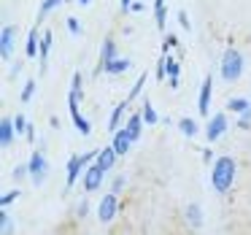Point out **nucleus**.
<instances>
[{"label": "nucleus", "instance_id": "473e14b6", "mask_svg": "<svg viewBox=\"0 0 251 235\" xmlns=\"http://www.w3.org/2000/svg\"><path fill=\"white\" fill-rule=\"evenodd\" d=\"M14 127H17V135H25V132H27V127H30V122L25 119L22 114H17V116H14Z\"/></svg>", "mask_w": 251, "mask_h": 235}, {"label": "nucleus", "instance_id": "1a4fd4ad", "mask_svg": "<svg viewBox=\"0 0 251 235\" xmlns=\"http://www.w3.org/2000/svg\"><path fill=\"white\" fill-rule=\"evenodd\" d=\"M143 111L141 108H135L132 114H127V122H125V130H127V135H130V141L132 143H138L141 141V135H143Z\"/></svg>", "mask_w": 251, "mask_h": 235}, {"label": "nucleus", "instance_id": "c756f323", "mask_svg": "<svg viewBox=\"0 0 251 235\" xmlns=\"http://www.w3.org/2000/svg\"><path fill=\"white\" fill-rule=\"evenodd\" d=\"M19 195H22V189H11V192H6V195L0 197V208H3V211H8V206L19 200Z\"/></svg>", "mask_w": 251, "mask_h": 235}, {"label": "nucleus", "instance_id": "20e7f679", "mask_svg": "<svg viewBox=\"0 0 251 235\" xmlns=\"http://www.w3.org/2000/svg\"><path fill=\"white\" fill-rule=\"evenodd\" d=\"M27 170H30V181H33L35 186L44 184L46 173H49V159H46L44 149H33V154H30V159H27Z\"/></svg>", "mask_w": 251, "mask_h": 235}, {"label": "nucleus", "instance_id": "cd10ccee", "mask_svg": "<svg viewBox=\"0 0 251 235\" xmlns=\"http://www.w3.org/2000/svg\"><path fill=\"white\" fill-rule=\"evenodd\" d=\"M35 87H38V81H35V78H27V81H25V87H22V95H19V100H22L25 105H27L30 100H33V95H35Z\"/></svg>", "mask_w": 251, "mask_h": 235}, {"label": "nucleus", "instance_id": "72a5a7b5", "mask_svg": "<svg viewBox=\"0 0 251 235\" xmlns=\"http://www.w3.org/2000/svg\"><path fill=\"white\" fill-rule=\"evenodd\" d=\"M235 127H238V130H251V108L243 111V114L238 116V125H235Z\"/></svg>", "mask_w": 251, "mask_h": 235}, {"label": "nucleus", "instance_id": "6ab92c4d", "mask_svg": "<svg viewBox=\"0 0 251 235\" xmlns=\"http://www.w3.org/2000/svg\"><path fill=\"white\" fill-rule=\"evenodd\" d=\"M130 68H132V60H130V57H116L114 62H108V65H105L103 73H108V76H122V73H127Z\"/></svg>", "mask_w": 251, "mask_h": 235}, {"label": "nucleus", "instance_id": "dca6fc26", "mask_svg": "<svg viewBox=\"0 0 251 235\" xmlns=\"http://www.w3.org/2000/svg\"><path fill=\"white\" fill-rule=\"evenodd\" d=\"M184 219H186V224H189L192 230H200L202 224H205V216H202V208L197 206V203H189V206L184 208Z\"/></svg>", "mask_w": 251, "mask_h": 235}, {"label": "nucleus", "instance_id": "4c0bfd02", "mask_svg": "<svg viewBox=\"0 0 251 235\" xmlns=\"http://www.w3.org/2000/svg\"><path fill=\"white\" fill-rule=\"evenodd\" d=\"M14 181H22L25 176H30V170H27V165H17V168H14Z\"/></svg>", "mask_w": 251, "mask_h": 235}, {"label": "nucleus", "instance_id": "c03bdc74", "mask_svg": "<svg viewBox=\"0 0 251 235\" xmlns=\"http://www.w3.org/2000/svg\"><path fill=\"white\" fill-rule=\"evenodd\" d=\"M130 11H132V14H141V11H143V3H138V0H135V3H132V8H130Z\"/></svg>", "mask_w": 251, "mask_h": 235}, {"label": "nucleus", "instance_id": "f3484780", "mask_svg": "<svg viewBox=\"0 0 251 235\" xmlns=\"http://www.w3.org/2000/svg\"><path fill=\"white\" fill-rule=\"evenodd\" d=\"M41 30L38 27H30V33H27V44H25V54L27 57H38L41 54Z\"/></svg>", "mask_w": 251, "mask_h": 235}, {"label": "nucleus", "instance_id": "a878e982", "mask_svg": "<svg viewBox=\"0 0 251 235\" xmlns=\"http://www.w3.org/2000/svg\"><path fill=\"white\" fill-rule=\"evenodd\" d=\"M146 78H149V73H141V76H138V81L135 84H132V87H130V92H127V103H132V100H135V98H141V92H143V87H146Z\"/></svg>", "mask_w": 251, "mask_h": 235}, {"label": "nucleus", "instance_id": "39448f33", "mask_svg": "<svg viewBox=\"0 0 251 235\" xmlns=\"http://www.w3.org/2000/svg\"><path fill=\"white\" fill-rule=\"evenodd\" d=\"M116 213H119V195L108 192V195H103V197H100V203H98V219L103 224H111Z\"/></svg>", "mask_w": 251, "mask_h": 235}, {"label": "nucleus", "instance_id": "49530a36", "mask_svg": "<svg viewBox=\"0 0 251 235\" xmlns=\"http://www.w3.org/2000/svg\"><path fill=\"white\" fill-rule=\"evenodd\" d=\"M78 3H81V6H89V3H92V0H78Z\"/></svg>", "mask_w": 251, "mask_h": 235}, {"label": "nucleus", "instance_id": "f8f14e48", "mask_svg": "<svg viewBox=\"0 0 251 235\" xmlns=\"http://www.w3.org/2000/svg\"><path fill=\"white\" fill-rule=\"evenodd\" d=\"M81 100H84V76L76 71L71 78V89H68V108H78Z\"/></svg>", "mask_w": 251, "mask_h": 235}, {"label": "nucleus", "instance_id": "a18cd8bd", "mask_svg": "<svg viewBox=\"0 0 251 235\" xmlns=\"http://www.w3.org/2000/svg\"><path fill=\"white\" fill-rule=\"evenodd\" d=\"M19 71H22V62H14V68H11V76H17Z\"/></svg>", "mask_w": 251, "mask_h": 235}, {"label": "nucleus", "instance_id": "f257e3e1", "mask_svg": "<svg viewBox=\"0 0 251 235\" xmlns=\"http://www.w3.org/2000/svg\"><path fill=\"white\" fill-rule=\"evenodd\" d=\"M235 176H238V162H235V157H229V154L216 157V162L211 165V186L219 192V195H224V192L232 189Z\"/></svg>", "mask_w": 251, "mask_h": 235}, {"label": "nucleus", "instance_id": "9d476101", "mask_svg": "<svg viewBox=\"0 0 251 235\" xmlns=\"http://www.w3.org/2000/svg\"><path fill=\"white\" fill-rule=\"evenodd\" d=\"M211 95H213V76H205L200 84V95H197V111H200V116H208V111H211Z\"/></svg>", "mask_w": 251, "mask_h": 235}, {"label": "nucleus", "instance_id": "4468645a", "mask_svg": "<svg viewBox=\"0 0 251 235\" xmlns=\"http://www.w3.org/2000/svg\"><path fill=\"white\" fill-rule=\"evenodd\" d=\"M14 138H17L14 119L3 116V119H0V146H3V149H11V146H14Z\"/></svg>", "mask_w": 251, "mask_h": 235}, {"label": "nucleus", "instance_id": "2f4dec72", "mask_svg": "<svg viewBox=\"0 0 251 235\" xmlns=\"http://www.w3.org/2000/svg\"><path fill=\"white\" fill-rule=\"evenodd\" d=\"M154 73H157V81H162V78L168 76V54H162L157 60V71H154Z\"/></svg>", "mask_w": 251, "mask_h": 235}, {"label": "nucleus", "instance_id": "393cba45", "mask_svg": "<svg viewBox=\"0 0 251 235\" xmlns=\"http://www.w3.org/2000/svg\"><path fill=\"white\" fill-rule=\"evenodd\" d=\"M60 3H62V0H44V3H41V8H38V17H35V27H38V25H44L46 14H51L57 6H60Z\"/></svg>", "mask_w": 251, "mask_h": 235}, {"label": "nucleus", "instance_id": "5701e85b", "mask_svg": "<svg viewBox=\"0 0 251 235\" xmlns=\"http://www.w3.org/2000/svg\"><path fill=\"white\" fill-rule=\"evenodd\" d=\"M168 78H170V89H178V84H181V65L173 60V57H168Z\"/></svg>", "mask_w": 251, "mask_h": 235}, {"label": "nucleus", "instance_id": "412c9836", "mask_svg": "<svg viewBox=\"0 0 251 235\" xmlns=\"http://www.w3.org/2000/svg\"><path fill=\"white\" fill-rule=\"evenodd\" d=\"M51 41H54V35H51V30H44V35H41V73L46 71V60H49V52H51Z\"/></svg>", "mask_w": 251, "mask_h": 235}, {"label": "nucleus", "instance_id": "e433bc0d", "mask_svg": "<svg viewBox=\"0 0 251 235\" xmlns=\"http://www.w3.org/2000/svg\"><path fill=\"white\" fill-rule=\"evenodd\" d=\"M176 46H178V35H165V46H162V54H168L170 49H176Z\"/></svg>", "mask_w": 251, "mask_h": 235}, {"label": "nucleus", "instance_id": "6e6552de", "mask_svg": "<svg viewBox=\"0 0 251 235\" xmlns=\"http://www.w3.org/2000/svg\"><path fill=\"white\" fill-rule=\"evenodd\" d=\"M227 127H229V122H227V114H213L211 119H208V125H205V138H208V143H213V141H219V138L227 132Z\"/></svg>", "mask_w": 251, "mask_h": 235}, {"label": "nucleus", "instance_id": "bb28decb", "mask_svg": "<svg viewBox=\"0 0 251 235\" xmlns=\"http://www.w3.org/2000/svg\"><path fill=\"white\" fill-rule=\"evenodd\" d=\"M0 235H14V219L3 208H0Z\"/></svg>", "mask_w": 251, "mask_h": 235}, {"label": "nucleus", "instance_id": "58836bf2", "mask_svg": "<svg viewBox=\"0 0 251 235\" xmlns=\"http://www.w3.org/2000/svg\"><path fill=\"white\" fill-rule=\"evenodd\" d=\"M89 213V200H78V206H76V216L78 219H84Z\"/></svg>", "mask_w": 251, "mask_h": 235}, {"label": "nucleus", "instance_id": "b1692460", "mask_svg": "<svg viewBox=\"0 0 251 235\" xmlns=\"http://www.w3.org/2000/svg\"><path fill=\"white\" fill-rule=\"evenodd\" d=\"M251 108V98H229L227 100V111H232V114H243V111Z\"/></svg>", "mask_w": 251, "mask_h": 235}, {"label": "nucleus", "instance_id": "2eb2a0df", "mask_svg": "<svg viewBox=\"0 0 251 235\" xmlns=\"http://www.w3.org/2000/svg\"><path fill=\"white\" fill-rule=\"evenodd\" d=\"M116 159H119V154H116V149L114 146H103L98 152V159H95V162L100 165V168L105 170V173H111V170L116 168Z\"/></svg>", "mask_w": 251, "mask_h": 235}, {"label": "nucleus", "instance_id": "0eeeda50", "mask_svg": "<svg viewBox=\"0 0 251 235\" xmlns=\"http://www.w3.org/2000/svg\"><path fill=\"white\" fill-rule=\"evenodd\" d=\"M103 179H105V170L100 168L98 162H92L81 176V184H84V192H98L103 186Z\"/></svg>", "mask_w": 251, "mask_h": 235}, {"label": "nucleus", "instance_id": "79ce46f5", "mask_svg": "<svg viewBox=\"0 0 251 235\" xmlns=\"http://www.w3.org/2000/svg\"><path fill=\"white\" fill-rule=\"evenodd\" d=\"M33 127H35V125H33V122H30L27 132H25V135H27V141H30V143H35V130H33Z\"/></svg>", "mask_w": 251, "mask_h": 235}, {"label": "nucleus", "instance_id": "ea45409f", "mask_svg": "<svg viewBox=\"0 0 251 235\" xmlns=\"http://www.w3.org/2000/svg\"><path fill=\"white\" fill-rule=\"evenodd\" d=\"M178 22H181V27H184V30H192V22H189V14H186L184 8H181V11H178Z\"/></svg>", "mask_w": 251, "mask_h": 235}, {"label": "nucleus", "instance_id": "f03ea898", "mask_svg": "<svg viewBox=\"0 0 251 235\" xmlns=\"http://www.w3.org/2000/svg\"><path fill=\"white\" fill-rule=\"evenodd\" d=\"M219 73H222L224 81H238V78L246 73V57H243V52H238L235 46L224 49L222 57H219Z\"/></svg>", "mask_w": 251, "mask_h": 235}, {"label": "nucleus", "instance_id": "423d86ee", "mask_svg": "<svg viewBox=\"0 0 251 235\" xmlns=\"http://www.w3.org/2000/svg\"><path fill=\"white\" fill-rule=\"evenodd\" d=\"M14 49H17V27H14V25H6V27L0 30V60L11 62Z\"/></svg>", "mask_w": 251, "mask_h": 235}, {"label": "nucleus", "instance_id": "c85d7f7f", "mask_svg": "<svg viewBox=\"0 0 251 235\" xmlns=\"http://www.w3.org/2000/svg\"><path fill=\"white\" fill-rule=\"evenodd\" d=\"M141 111H143V122H146V125H157V122H159V114L154 111V105L149 103V100L141 105Z\"/></svg>", "mask_w": 251, "mask_h": 235}, {"label": "nucleus", "instance_id": "7ed1b4c3", "mask_svg": "<svg viewBox=\"0 0 251 235\" xmlns=\"http://www.w3.org/2000/svg\"><path fill=\"white\" fill-rule=\"evenodd\" d=\"M98 152L100 149H92V152H84V154H71L68 157V165H65V189L71 192L73 184L84 176V170L98 159Z\"/></svg>", "mask_w": 251, "mask_h": 235}, {"label": "nucleus", "instance_id": "7c9ffc66", "mask_svg": "<svg viewBox=\"0 0 251 235\" xmlns=\"http://www.w3.org/2000/svg\"><path fill=\"white\" fill-rule=\"evenodd\" d=\"M65 27L71 35H81V22H78V17H65Z\"/></svg>", "mask_w": 251, "mask_h": 235}, {"label": "nucleus", "instance_id": "aec40b11", "mask_svg": "<svg viewBox=\"0 0 251 235\" xmlns=\"http://www.w3.org/2000/svg\"><path fill=\"white\" fill-rule=\"evenodd\" d=\"M68 111H71L73 127H76V130L81 132V135H89V132H92V122H89V119H87V116H84L78 108H68Z\"/></svg>", "mask_w": 251, "mask_h": 235}, {"label": "nucleus", "instance_id": "ddd939ff", "mask_svg": "<svg viewBox=\"0 0 251 235\" xmlns=\"http://www.w3.org/2000/svg\"><path fill=\"white\" fill-rule=\"evenodd\" d=\"M127 108H130V103H127V100H119V103L114 105V111H111V116H108V132H111V135H114V132H119L122 127H125L122 122H127L125 119Z\"/></svg>", "mask_w": 251, "mask_h": 235}, {"label": "nucleus", "instance_id": "9b49d317", "mask_svg": "<svg viewBox=\"0 0 251 235\" xmlns=\"http://www.w3.org/2000/svg\"><path fill=\"white\" fill-rule=\"evenodd\" d=\"M116 57H119L116 41H114V38H105V41H103V46H100V62H98V68H95V73H103V71H105V65H108V62H114Z\"/></svg>", "mask_w": 251, "mask_h": 235}, {"label": "nucleus", "instance_id": "4be33fe9", "mask_svg": "<svg viewBox=\"0 0 251 235\" xmlns=\"http://www.w3.org/2000/svg\"><path fill=\"white\" fill-rule=\"evenodd\" d=\"M178 132L184 138H195L197 132H200V125H197L192 116H184V119H178Z\"/></svg>", "mask_w": 251, "mask_h": 235}, {"label": "nucleus", "instance_id": "37998d69", "mask_svg": "<svg viewBox=\"0 0 251 235\" xmlns=\"http://www.w3.org/2000/svg\"><path fill=\"white\" fill-rule=\"evenodd\" d=\"M119 6H122V14H127L132 8V0H119Z\"/></svg>", "mask_w": 251, "mask_h": 235}, {"label": "nucleus", "instance_id": "a19ab883", "mask_svg": "<svg viewBox=\"0 0 251 235\" xmlns=\"http://www.w3.org/2000/svg\"><path fill=\"white\" fill-rule=\"evenodd\" d=\"M202 159H205V162H216V157H213V152H211V149H205V152H202Z\"/></svg>", "mask_w": 251, "mask_h": 235}, {"label": "nucleus", "instance_id": "f704fd0d", "mask_svg": "<svg viewBox=\"0 0 251 235\" xmlns=\"http://www.w3.org/2000/svg\"><path fill=\"white\" fill-rule=\"evenodd\" d=\"M125 184H127V179H125V176H114V181H111V192H114V195H119V192L122 189H125Z\"/></svg>", "mask_w": 251, "mask_h": 235}, {"label": "nucleus", "instance_id": "c9c22d12", "mask_svg": "<svg viewBox=\"0 0 251 235\" xmlns=\"http://www.w3.org/2000/svg\"><path fill=\"white\" fill-rule=\"evenodd\" d=\"M154 19H157V27L165 30V25H168V8H159V11H154Z\"/></svg>", "mask_w": 251, "mask_h": 235}, {"label": "nucleus", "instance_id": "a211bd4d", "mask_svg": "<svg viewBox=\"0 0 251 235\" xmlns=\"http://www.w3.org/2000/svg\"><path fill=\"white\" fill-rule=\"evenodd\" d=\"M111 138H114V143H111V146L116 149V154H119V157H125V154L132 149V141H130V135H127V130H125V127H122L119 132H114Z\"/></svg>", "mask_w": 251, "mask_h": 235}]
</instances>
